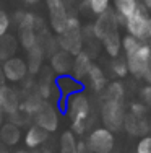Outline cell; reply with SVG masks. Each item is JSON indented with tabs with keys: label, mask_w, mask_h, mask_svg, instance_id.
<instances>
[{
	"label": "cell",
	"mask_w": 151,
	"mask_h": 153,
	"mask_svg": "<svg viewBox=\"0 0 151 153\" xmlns=\"http://www.w3.org/2000/svg\"><path fill=\"white\" fill-rule=\"evenodd\" d=\"M122 51L128 65V74L141 80L145 72L151 67V44L138 41L130 34H125L122 36Z\"/></svg>",
	"instance_id": "cell-1"
},
{
	"label": "cell",
	"mask_w": 151,
	"mask_h": 153,
	"mask_svg": "<svg viewBox=\"0 0 151 153\" xmlns=\"http://www.w3.org/2000/svg\"><path fill=\"white\" fill-rule=\"evenodd\" d=\"M65 111L70 116L71 121V132L73 134H85L86 124H88L89 114H91V104L88 96L83 91L73 93L65 98Z\"/></svg>",
	"instance_id": "cell-2"
},
{
	"label": "cell",
	"mask_w": 151,
	"mask_h": 153,
	"mask_svg": "<svg viewBox=\"0 0 151 153\" xmlns=\"http://www.w3.org/2000/svg\"><path fill=\"white\" fill-rule=\"evenodd\" d=\"M127 34L133 36L138 41L150 42L151 41V12L143 5H138L136 10L124 21Z\"/></svg>",
	"instance_id": "cell-3"
},
{
	"label": "cell",
	"mask_w": 151,
	"mask_h": 153,
	"mask_svg": "<svg viewBox=\"0 0 151 153\" xmlns=\"http://www.w3.org/2000/svg\"><path fill=\"white\" fill-rule=\"evenodd\" d=\"M59 46L62 51H67L71 56H77L81 52L83 47V36H81V25L78 18L68 16L67 28L62 34H59Z\"/></svg>",
	"instance_id": "cell-4"
},
{
	"label": "cell",
	"mask_w": 151,
	"mask_h": 153,
	"mask_svg": "<svg viewBox=\"0 0 151 153\" xmlns=\"http://www.w3.org/2000/svg\"><path fill=\"white\" fill-rule=\"evenodd\" d=\"M125 103L124 101H112V100H102L101 106V121L104 127L112 132L124 129L125 122Z\"/></svg>",
	"instance_id": "cell-5"
},
{
	"label": "cell",
	"mask_w": 151,
	"mask_h": 153,
	"mask_svg": "<svg viewBox=\"0 0 151 153\" xmlns=\"http://www.w3.org/2000/svg\"><path fill=\"white\" fill-rule=\"evenodd\" d=\"M89 153H112L116 147V137L114 132L106 127L93 129L88 135V140L85 142Z\"/></svg>",
	"instance_id": "cell-6"
},
{
	"label": "cell",
	"mask_w": 151,
	"mask_h": 153,
	"mask_svg": "<svg viewBox=\"0 0 151 153\" xmlns=\"http://www.w3.org/2000/svg\"><path fill=\"white\" fill-rule=\"evenodd\" d=\"M120 23H122V21L119 20V16L116 15V12H114L112 8H109L107 12H104L102 15H99L98 20L93 23V26H91L93 36H94L96 39H99V41H102L109 33L117 31Z\"/></svg>",
	"instance_id": "cell-7"
},
{
	"label": "cell",
	"mask_w": 151,
	"mask_h": 153,
	"mask_svg": "<svg viewBox=\"0 0 151 153\" xmlns=\"http://www.w3.org/2000/svg\"><path fill=\"white\" fill-rule=\"evenodd\" d=\"M46 5L49 10V18H50V28L57 34H62L67 28L68 21V13L63 0H46Z\"/></svg>",
	"instance_id": "cell-8"
},
{
	"label": "cell",
	"mask_w": 151,
	"mask_h": 153,
	"mask_svg": "<svg viewBox=\"0 0 151 153\" xmlns=\"http://www.w3.org/2000/svg\"><path fill=\"white\" fill-rule=\"evenodd\" d=\"M34 119H36V126H39L41 129L47 130V132H54L59 127V112H57L55 106L50 103L42 104V108L36 112Z\"/></svg>",
	"instance_id": "cell-9"
},
{
	"label": "cell",
	"mask_w": 151,
	"mask_h": 153,
	"mask_svg": "<svg viewBox=\"0 0 151 153\" xmlns=\"http://www.w3.org/2000/svg\"><path fill=\"white\" fill-rule=\"evenodd\" d=\"M3 67V74L5 78L10 82H21L28 74V65L21 57H10L5 60Z\"/></svg>",
	"instance_id": "cell-10"
},
{
	"label": "cell",
	"mask_w": 151,
	"mask_h": 153,
	"mask_svg": "<svg viewBox=\"0 0 151 153\" xmlns=\"http://www.w3.org/2000/svg\"><path fill=\"white\" fill-rule=\"evenodd\" d=\"M20 98L13 88L7 85H0V112L3 114H15L20 109Z\"/></svg>",
	"instance_id": "cell-11"
},
{
	"label": "cell",
	"mask_w": 151,
	"mask_h": 153,
	"mask_svg": "<svg viewBox=\"0 0 151 153\" xmlns=\"http://www.w3.org/2000/svg\"><path fill=\"white\" fill-rule=\"evenodd\" d=\"M93 65V60L86 51H81L73 57V64H71V76L77 78L78 82H83L88 75L89 68Z\"/></svg>",
	"instance_id": "cell-12"
},
{
	"label": "cell",
	"mask_w": 151,
	"mask_h": 153,
	"mask_svg": "<svg viewBox=\"0 0 151 153\" xmlns=\"http://www.w3.org/2000/svg\"><path fill=\"white\" fill-rule=\"evenodd\" d=\"M71 64H73L71 54H68L67 51H62V49L54 52V56L50 57V67H52V70L59 75H68L70 74Z\"/></svg>",
	"instance_id": "cell-13"
},
{
	"label": "cell",
	"mask_w": 151,
	"mask_h": 153,
	"mask_svg": "<svg viewBox=\"0 0 151 153\" xmlns=\"http://www.w3.org/2000/svg\"><path fill=\"white\" fill-rule=\"evenodd\" d=\"M86 82H88L89 88L94 93H102L106 85H107V76L99 65L93 64L89 72H88V75H86Z\"/></svg>",
	"instance_id": "cell-14"
},
{
	"label": "cell",
	"mask_w": 151,
	"mask_h": 153,
	"mask_svg": "<svg viewBox=\"0 0 151 153\" xmlns=\"http://www.w3.org/2000/svg\"><path fill=\"white\" fill-rule=\"evenodd\" d=\"M49 138V132L44 129H41L39 126H31L24 134V145L28 148H38L41 145H44Z\"/></svg>",
	"instance_id": "cell-15"
},
{
	"label": "cell",
	"mask_w": 151,
	"mask_h": 153,
	"mask_svg": "<svg viewBox=\"0 0 151 153\" xmlns=\"http://www.w3.org/2000/svg\"><path fill=\"white\" fill-rule=\"evenodd\" d=\"M124 129L127 130L130 135H145L150 130V122L146 121V117H135L132 114L125 116Z\"/></svg>",
	"instance_id": "cell-16"
},
{
	"label": "cell",
	"mask_w": 151,
	"mask_h": 153,
	"mask_svg": "<svg viewBox=\"0 0 151 153\" xmlns=\"http://www.w3.org/2000/svg\"><path fill=\"white\" fill-rule=\"evenodd\" d=\"M55 88L67 98L73 93L81 91V82H78L71 75H59V78L55 80Z\"/></svg>",
	"instance_id": "cell-17"
},
{
	"label": "cell",
	"mask_w": 151,
	"mask_h": 153,
	"mask_svg": "<svg viewBox=\"0 0 151 153\" xmlns=\"http://www.w3.org/2000/svg\"><path fill=\"white\" fill-rule=\"evenodd\" d=\"M101 42H102L106 52L109 54L112 59H114V57L120 56V51H122V36H120V33H119V30L109 33V34H107Z\"/></svg>",
	"instance_id": "cell-18"
},
{
	"label": "cell",
	"mask_w": 151,
	"mask_h": 153,
	"mask_svg": "<svg viewBox=\"0 0 151 153\" xmlns=\"http://www.w3.org/2000/svg\"><path fill=\"white\" fill-rule=\"evenodd\" d=\"M138 5H140L138 0H114V12L119 16V20L122 21V25L135 12Z\"/></svg>",
	"instance_id": "cell-19"
},
{
	"label": "cell",
	"mask_w": 151,
	"mask_h": 153,
	"mask_svg": "<svg viewBox=\"0 0 151 153\" xmlns=\"http://www.w3.org/2000/svg\"><path fill=\"white\" fill-rule=\"evenodd\" d=\"M42 60H44V49L41 44H36L33 49L28 51V72L31 74H38L41 70Z\"/></svg>",
	"instance_id": "cell-20"
},
{
	"label": "cell",
	"mask_w": 151,
	"mask_h": 153,
	"mask_svg": "<svg viewBox=\"0 0 151 153\" xmlns=\"http://www.w3.org/2000/svg\"><path fill=\"white\" fill-rule=\"evenodd\" d=\"M102 100H112V101H124L125 100V86L122 82L114 80L107 83L102 91Z\"/></svg>",
	"instance_id": "cell-21"
},
{
	"label": "cell",
	"mask_w": 151,
	"mask_h": 153,
	"mask_svg": "<svg viewBox=\"0 0 151 153\" xmlns=\"http://www.w3.org/2000/svg\"><path fill=\"white\" fill-rule=\"evenodd\" d=\"M46 101L42 100L41 96H39L38 93H31L29 96H26V100L23 101V103L20 104V108L23 109L26 114L29 116H36V112L39 111V109L42 108V104H44Z\"/></svg>",
	"instance_id": "cell-22"
},
{
	"label": "cell",
	"mask_w": 151,
	"mask_h": 153,
	"mask_svg": "<svg viewBox=\"0 0 151 153\" xmlns=\"http://www.w3.org/2000/svg\"><path fill=\"white\" fill-rule=\"evenodd\" d=\"M0 140L5 145H15L20 140V129L13 124L0 126Z\"/></svg>",
	"instance_id": "cell-23"
},
{
	"label": "cell",
	"mask_w": 151,
	"mask_h": 153,
	"mask_svg": "<svg viewBox=\"0 0 151 153\" xmlns=\"http://www.w3.org/2000/svg\"><path fill=\"white\" fill-rule=\"evenodd\" d=\"M60 153H78V142L71 130L63 132L60 137Z\"/></svg>",
	"instance_id": "cell-24"
},
{
	"label": "cell",
	"mask_w": 151,
	"mask_h": 153,
	"mask_svg": "<svg viewBox=\"0 0 151 153\" xmlns=\"http://www.w3.org/2000/svg\"><path fill=\"white\" fill-rule=\"evenodd\" d=\"M110 72L116 78H125L128 75V65L124 57H114L110 62Z\"/></svg>",
	"instance_id": "cell-25"
},
{
	"label": "cell",
	"mask_w": 151,
	"mask_h": 153,
	"mask_svg": "<svg viewBox=\"0 0 151 153\" xmlns=\"http://www.w3.org/2000/svg\"><path fill=\"white\" fill-rule=\"evenodd\" d=\"M20 42H21V46H23L26 51L33 49L36 44H39L38 36H36V31L34 30H24V28H20Z\"/></svg>",
	"instance_id": "cell-26"
},
{
	"label": "cell",
	"mask_w": 151,
	"mask_h": 153,
	"mask_svg": "<svg viewBox=\"0 0 151 153\" xmlns=\"http://www.w3.org/2000/svg\"><path fill=\"white\" fill-rule=\"evenodd\" d=\"M16 20L20 23V28H24V30H36V26L39 25V18L33 15V13H18Z\"/></svg>",
	"instance_id": "cell-27"
},
{
	"label": "cell",
	"mask_w": 151,
	"mask_h": 153,
	"mask_svg": "<svg viewBox=\"0 0 151 153\" xmlns=\"http://www.w3.org/2000/svg\"><path fill=\"white\" fill-rule=\"evenodd\" d=\"M88 7L94 15H102L110 8V0H88Z\"/></svg>",
	"instance_id": "cell-28"
},
{
	"label": "cell",
	"mask_w": 151,
	"mask_h": 153,
	"mask_svg": "<svg viewBox=\"0 0 151 153\" xmlns=\"http://www.w3.org/2000/svg\"><path fill=\"white\" fill-rule=\"evenodd\" d=\"M128 114L135 116V117H146V114H148V108H146L143 103H140V101H135V103L130 104Z\"/></svg>",
	"instance_id": "cell-29"
},
{
	"label": "cell",
	"mask_w": 151,
	"mask_h": 153,
	"mask_svg": "<svg viewBox=\"0 0 151 153\" xmlns=\"http://www.w3.org/2000/svg\"><path fill=\"white\" fill-rule=\"evenodd\" d=\"M135 153H151V135H143L136 142Z\"/></svg>",
	"instance_id": "cell-30"
},
{
	"label": "cell",
	"mask_w": 151,
	"mask_h": 153,
	"mask_svg": "<svg viewBox=\"0 0 151 153\" xmlns=\"http://www.w3.org/2000/svg\"><path fill=\"white\" fill-rule=\"evenodd\" d=\"M138 100H140V103H143L148 109L151 108V85H145L140 88Z\"/></svg>",
	"instance_id": "cell-31"
},
{
	"label": "cell",
	"mask_w": 151,
	"mask_h": 153,
	"mask_svg": "<svg viewBox=\"0 0 151 153\" xmlns=\"http://www.w3.org/2000/svg\"><path fill=\"white\" fill-rule=\"evenodd\" d=\"M8 28H10V18L3 10H0V38L7 34Z\"/></svg>",
	"instance_id": "cell-32"
},
{
	"label": "cell",
	"mask_w": 151,
	"mask_h": 153,
	"mask_svg": "<svg viewBox=\"0 0 151 153\" xmlns=\"http://www.w3.org/2000/svg\"><path fill=\"white\" fill-rule=\"evenodd\" d=\"M141 80L146 83V85H151V67L145 72V75H143V78H141Z\"/></svg>",
	"instance_id": "cell-33"
},
{
	"label": "cell",
	"mask_w": 151,
	"mask_h": 153,
	"mask_svg": "<svg viewBox=\"0 0 151 153\" xmlns=\"http://www.w3.org/2000/svg\"><path fill=\"white\" fill-rule=\"evenodd\" d=\"M138 2H140V5H143L146 10L151 12V0H138Z\"/></svg>",
	"instance_id": "cell-34"
},
{
	"label": "cell",
	"mask_w": 151,
	"mask_h": 153,
	"mask_svg": "<svg viewBox=\"0 0 151 153\" xmlns=\"http://www.w3.org/2000/svg\"><path fill=\"white\" fill-rule=\"evenodd\" d=\"M5 74H3V67L0 65V85H3V82H5Z\"/></svg>",
	"instance_id": "cell-35"
},
{
	"label": "cell",
	"mask_w": 151,
	"mask_h": 153,
	"mask_svg": "<svg viewBox=\"0 0 151 153\" xmlns=\"http://www.w3.org/2000/svg\"><path fill=\"white\" fill-rule=\"evenodd\" d=\"M24 2H26V3H38L39 0H24Z\"/></svg>",
	"instance_id": "cell-36"
},
{
	"label": "cell",
	"mask_w": 151,
	"mask_h": 153,
	"mask_svg": "<svg viewBox=\"0 0 151 153\" xmlns=\"http://www.w3.org/2000/svg\"><path fill=\"white\" fill-rule=\"evenodd\" d=\"M16 153H29V152H26V150H18Z\"/></svg>",
	"instance_id": "cell-37"
},
{
	"label": "cell",
	"mask_w": 151,
	"mask_h": 153,
	"mask_svg": "<svg viewBox=\"0 0 151 153\" xmlns=\"http://www.w3.org/2000/svg\"><path fill=\"white\" fill-rule=\"evenodd\" d=\"M150 42H151V41H150Z\"/></svg>",
	"instance_id": "cell-38"
}]
</instances>
